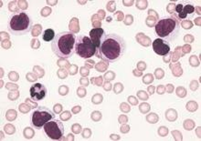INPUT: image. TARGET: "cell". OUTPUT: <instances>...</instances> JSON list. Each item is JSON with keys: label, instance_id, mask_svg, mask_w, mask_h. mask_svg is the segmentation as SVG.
Listing matches in <instances>:
<instances>
[{"label": "cell", "instance_id": "8", "mask_svg": "<svg viewBox=\"0 0 201 141\" xmlns=\"http://www.w3.org/2000/svg\"><path fill=\"white\" fill-rule=\"evenodd\" d=\"M29 93H30V97L34 102L40 101L45 98L47 95V88L41 83H36L29 88Z\"/></svg>", "mask_w": 201, "mask_h": 141}, {"label": "cell", "instance_id": "5", "mask_svg": "<svg viewBox=\"0 0 201 141\" xmlns=\"http://www.w3.org/2000/svg\"><path fill=\"white\" fill-rule=\"evenodd\" d=\"M55 118V114L46 106H38L31 115V126L35 129H41L46 123Z\"/></svg>", "mask_w": 201, "mask_h": 141}, {"label": "cell", "instance_id": "18", "mask_svg": "<svg viewBox=\"0 0 201 141\" xmlns=\"http://www.w3.org/2000/svg\"><path fill=\"white\" fill-rule=\"evenodd\" d=\"M82 136H83V137H84V138H88V137H90V136H91V131H90L89 128H86V129L83 131V134H82Z\"/></svg>", "mask_w": 201, "mask_h": 141}, {"label": "cell", "instance_id": "19", "mask_svg": "<svg viewBox=\"0 0 201 141\" xmlns=\"http://www.w3.org/2000/svg\"><path fill=\"white\" fill-rule=\"evenodd\" d=\"M106 67H107V66H104V67H103V66L102 65V63H99L98 65L96 66V68H97V70H98V71H103V70L105 69Z\"/></svg>", "mask_w": 201, "mask_h": 141}, {"label": "cell", "instance_id": "26", "mask_svg": "<svg viewBox=\"0 0 201 141\" xmlns=\"http://www.w3.org/2000/svg\"><path fill=\"white\" fill-rule=\"evenodd\" d=\"M111 19H112V18H111L110 16H109V17H107V22H111V21H112Z\"/></svg>", "mask_w": 201, "mask_h": 141}, {"label": "cell", "instance_id": "20", "mask_svg": "<svg viewBox=\"0 0 201 141\" xmlns=\"http://www.w3.org/2000/svg\"><path fill=\"white\" fill-rule=\"evenodd\" d=\"M61 110V106L59 104H57L54 106V111H55V113H58Z\"/></svg>", "mask_w": 201, "mask_h": 141}, {"label": "cell", "instance_id": "11", "mask_svg": "<svg viewBox=\"0 0 201 141\" xmlns=\"http://www.w3.org/2000/svg\"><path fill=\"white\" fill-rule=\"evenodd\" d=\"M195 10H196V8H195L194 6H192V5L184 6L183 5L181 11H180L179 13H177L178 17H179L180 19H186L187 17H191V16H194Z\"/></svg>", "mask_w": 201, "mask_h": 141}, {"label": "cell", "instance_id": "2", "mask_svg": "<svg viewBox=\"0 0 201 141\" xmlns=\"http://www.w3.org/2000/svg\"><path fill=\"white\" fill-rule=\"evenodd\" d=\"M76 35L72 32L58 33L51 42V49L55 55L61 58H70L75 54Z\"/></svg>", "mask_w": 201, "mask_h": 141}, {"label": "cell", "instance_id": "13", "mask_svg": "<svg viewBox=\"0 0 201 141\" xmlns=\"http://www.w3.org/2000/svg\"><path fill=\"white\" fill-rule=\"evenodd\" d=\"M24 135H25V136H26L27 138H31L33 136V135H34V132H33V130L31 129L30 127H27V128H25Z\"/></svg>", "mask_w": 201, "mask_h": 141}, {"label": "cell", "instance_id": "14", "mask_svg": "<svg viewBox=\"0 0 201 141\" xmlns=\"http://www.w3.org/2000/svg\"><path fill=\"white\" fill-rule=\"evenodd\" d=\"M124 89V86H123L122 84L120 83H117L116 85L114 86V88H113V90H114V92L116 93V94H119V93H121V91Z\"/></svg>", "mask_w": 201, "mask_h": 141}, {"label": "cell", "instance_id": "25", "mask_svg": "<svg viewBox=\"0 0 201 141\" xmlns=\"http://www.w3.org/2000/svg\"><path fill=\"white\" fill-rule=\"evenodd\" d=\"M154 87H149V88H148V91L150 92V94H153V93H154Z\"/></svg>", "mask_w": 201, "mask_h": 141}, {"label": "cell", "instance_id": "6", "mask_svg": "<svg viewBox=\"0 0 201 141\" xmlns=\"http://www.w3.org/2000/svg\"><path fill=\"white\" fill-rule=\"evenodd\" d=\"M75 53L82 58H90L96 53V47L90 37L79 36L75 43Z\"/></svg>", "mask_w": 201, "mask_h": 141}, {"label": "cell", "instance_id": "3", "mask_svg": "<svg viewBox=\"0 0 201 141\" xmlns=\"http://www.w3.org/2000/svg\"><path fill=\"white\" fill-rule=\"evenodd\" d=\"M180 24L175 17H164L157 21L154 26L155 34L166 42H172L179 34Z\"/></svg>", "mask_w": 201, "mask_h": 141}, {"label": "cell", "instance_id": "4", "mask_svg": "<svg viewBox=\"0 0 201 141\" xmlns=\"http://www.w3.org/2000/svg\"><path fill=\"white\" fill-rule=\"evenodd\" d=\"M7 29L12 35H26L32 29V19L25 12H16L8 18Z\"/></svg>", "mask_w": 201, "mask_h": 141}, {"label": "cell", "instance_id": "15", "mask_svg": "<svg viewBox=\"0 0 201 141\" xmlns=\"http://www.w3.org/2000/svg\"><path fill=\"white\" fill-rule=\"evenodd\" d=\"M181 25H182V26L185 28V29H189V28L192 27V23L190 22V21H187V20L184 21Z\"/></svg>", "mask_w": 201, "mask_h": 141}, {"label": "cell", "instance_id": "7", "mask_svg": "<svg viewBox=\"0 0 201 141\" xmlns=\"http://www.w3.org/2000/svg\"><path fill=\"white\" fill-rule=\"evenodd\" d=\"M45 133L49 138L53 140H61L63 139L64 135V126L61 120L58 119H52L46 123L43 127Z\"/></svg>", "mask_w": 201, "mask_h": 141}, {"label": "cell", "instance_id": "10", "mask_svg": "<svg viewBox=\"0 0 201 141\" xmlns=\"http://www.w3.org/2000/svg\"><path fill=\"white\" fill-rule=\"evenodd\" d=\"M105 33H106L105 31L100 27L93 28V29L91 30V32H90V38H91V40L94 44L96 49L98 48L99 46H100V39H102V37H103V35H104Z\"/></svg>", "mask_w": 201, "mask_h": 141}, {"label": "cell", "instance_id": "24", "mask_svg": "<svg viewBox=\"0 0 201 141\" xmlns=\"http://www.w3.org/2000/svg\"><path fill=\"white\" fill-rule=\"evenodd\" d=\"M128 129H129V127H122V128H121V131H122V132H127V131H128Z\"/></svg>", "mask_w": 201, "mask_h": 141}, {"label": "cell", "instance_id": "17", "mask_svg": "<svg viewBox=\"0 0 201 141\" xmlns=\"http://www.w3.org/2000/svg\"><path fill=\"white\" fill-rule=\"evenodd\" d=\"M114 16L117 18V21H122L123 17H124V14H123L121 11H119V12H117L116 14H114Z\"/></svg>", "mask_w": 201, "mask_h": 141}, {"label": "cell", "instance_id": "23", "mask_svg": "<svg viewBox=\"0 0 201 141\" xmlns=\"http://www.w3.org/2000/svg\"><path fill=\"white\" fill-rule=\"evenodd\" d=\"M128 100H133V101H132V103H133V105H135L136 103H137V102H138V101H133V100H135V98H134V97H129V98H128Z\"/></svg>", "mask_w": 201, "mask_h": 141}, {"label": "cell", "instance_id": "12", "mask_svg": "<svg viewBox=\"0 0 201 141\" xmlns=\"http://www.w3.org/2000/svg\"><path fill=\"white\" fill-rule=\"evenodd\" d=\"M56 34H55V31L52 29V28H48L43 32V40L46 42H50L53 41L54 37H55Z\"/></svg>", "mask_w": 201, "mask_h": 141}, {"label": "cell", "instance_id": "1", "mask_svg": "<svg viewBox=\"0 0 201 141\" xmlns=\"http://www.w3.org/2000/svg\"><path fill=\"white\" fill-rule=\"evenodd\" d=\"M126 49L125 40L117 34L105 33L102 37L95 55L107 63L116 62L124 55Z\"/></svg>", "mask_w": 201, "mask_h": 141}, {"label": "cell", "instance_id": "9", "mask_svg": "<svg viewBox=\"0 0 201 141\" xmlns=\"http://www.w3.org/2000/svg\"><path fill=\"white\" fill-rule=\"evenodd\" d=\"M152 46L154 52L159 55H166L170 52V44L161 38H156L154 40Z\"/></svg>", "mask_w": 201, "mask_h": 141}, {"label": "cell", "instance_id": "22", "mask_svg": "<svg viewBox=\"0 0 201 141\" xmlns=\"http://www.w3.org/2000/svg\"><path fill=\"white\" fill-rule=\"evenodd\" d=\"M166 91H168L169 93L172 92V91H173V86H172V85H167V87H166Z\"/></svg>", "mask_w": 201, "mask_h": 141}, {"label": "cell", "instance_id": "21", "mask_svg": "<svg viewBox=\"0 0 201 141\" xmlns=\"http://www.w3.org/2000/svg\"><path fill=\"white\" fill-rule=\"evenodd\" d=\"M157 90H158V94H164L166 88H165L163 86H159L158 88H157Z\"/></svg>", "mask_w": 201, "mask_h": 141}, {"label": "cell", "instance_id": "16", "mask_svg": "<svg viewBox=\"0 0 201 141\" xmlns=\"http://www.w3.org/2000/svg\"><path fill=\"white\" fill-rule=\"evenodd\" d=\"M167 132H168V130H167V128H166V127H162L161 128L158 130V134L161 135L162 136H165L166 134H167Z\"/></svg>", "mask_w": 201, "mask_h": 141}]
</instances>
